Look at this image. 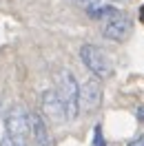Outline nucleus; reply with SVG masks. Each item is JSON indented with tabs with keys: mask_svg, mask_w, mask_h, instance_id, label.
Returning <instances> with one entry per match:
<instances>
[{
	"mask_svg": "<svg viewBox=\"0 0 144 146\" xmlns=\"http://www.w3.org/2000/svg\"><path fill=\"white\" fill-rule=\"evenodd\" d=\"M31 135V124H29V111L25 106L16 104L7 113L5 119V135L0 139V146H27V139Z\"/></svg>",
	"mask_w": 144,
	"mask_h": 146,
	"instance_id": "f257e3e1",
	"label": "nucleus"
},
{
	"mask_svg": "<svg viewBox=\"0 0 144 146\" xmlns=\"http://www.w3.org/2000/svg\"><path fill=\"white\" fill-rule=\"evenodd\" d=\"M58 95L64 104L67 119H75L80 113V84L73 78L71 71H62L58 80Z\"/></svg>",
	"mask_w": 144,
	"mask_h": 146,
	"instance_id": "f03ea898",
	"label": "nucleus"
},
{
	"mask_svg": "<svg viewBox=\"0 0 144 146\" xmlns=\"http://www.w3.org/2000/svg\"><path fill=\"white\" fill-rule=\"evenodd\" d=\"M80 60L98 80L111 78V73H113L111 60H109L107 55L102 53V49H98L95 44H82L80 46Z\"/></svg>",
	"mask_w": 144,
	"mask_h": 146,
	"instance_id": "7ed1b4c3",
	"label": "nucleus"
},
{
	"mask_svg": "<svg viewBox=\"0 0 144 146\" xmlns=\"http://www.w3.org/2000/svg\"><path fill=\"white\" fill-rule=\"evenodd\" d=\"M131 31H133V25H131L129 16H124L122 11L115 13L113 18L104 20V25H102V36L113 42H124L131 36Z\"/></svg>",
	"mask_w": 144,
	"mask_h": 146,
	"instance_id": "20e7f679",
	"label": "nucleus"
},
{
	"mask_svg": "<svg viewBox=\"0 0 144 146\" xmlns=\"http://www.w3.org/2000/svg\"><path fill=\"white\" fill-rule=\"evenodd\" d=\"M40 106H42V117L51 119V122H64L67 119V111H64V104L60 100L58 91H45L42 98H40Z\"/></svg>",
	"mask_w": 144,
	"mask_h": 146,
	"instance_id": "39448f33",
	"label": "nucleus"
},
{
	"mask_svg": "<svg viewBox=\"0 0 144 146\" xmlns=\"http://www.w3.org/2000/svg\"><path fill=\"white\" fill-rule=\"evenodd\" d=\"M102 102V86L98 78H91L80 86V109L95 111Z\"/></svg>",
	"mask_w": 144,
	"mask_h": 146,
	"instance_id": "423d86ee",
	"label": "nucleus"
},
{
	"mask_svg": "<svg viewBox=\"0 0 144 146\" xmlns=\"http://www.w3.org/2000/svg\"><path fill=\"white\" fill-rule=\"evenodd\" d=\"M29 124H31V137H33L36 146H53L51 131L40 113H29Z\"/></svg>",
	"mask_w": 144,
	"mask_h": 146,
	"instance_id": "0eeeda50",
	"label": "nucleus"
},
{
	"mask_svg": "<svg viewBox=\"0 0 144 146\" xmlns=\"http://www.w3.org/2000/svg\"><path fill=\"white\" fill-rule=\"evenodd\" d=\"M87 13H89V18H93V20H109V18H113L115 13H120V11H117L115 7H111V5H100L95 9H89Z\"/></svg>",
	"mask_w": 144,
	"mask_h": 146,
	"instance_id": "6e6552de",
	"label": "nucleus"
},
{
	"mask_svg": "<svg viewBox=\"0 0 144 146\" xmlns=\"http://www.w3.org/2000/svg\"><path fill=\"white\" fill-rule=\"evenodd\" d=\"M78 7H82L84 11H89V9H95V7H100L102 5V0H73Z\"/></svg>",
	"mask_w": 144,
	"mask_h": 146,
	"instance_id": "1a4fd4ad",
	"label": "nucleus"
},
{
	"mask_svg": "<svg viewBox=\"0 0 144 146\" xmlns=\"http://www.w3.org/2000/svg\"><path fill=\"white\" fill-rule=\"evenodd\" d=\"M93 146H107L104 135H102V126H95V128H93Z\"/></svg>",
	"mask_w": 144,
	"mask_h": 146,
	"instance_id": "9d476101",
	"label": "nucleus"
},
{
	"mask_svg": "<svg viewBox=\"0 0 144 146\" xmlns=\"http://www.w3.org/2000/svg\"><path fill=\"white\" fill-rule=\"evenodd\" d=\"M129 146H144V135H140V137H135L133 142H131V144Z\"/></svg>",
	"mask_w": 144,
	"mask_h": 146,
	"instance_id": "9b49d317",
	"label": "nucleus"
}]
</instances>
